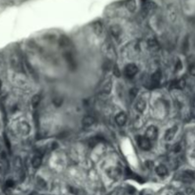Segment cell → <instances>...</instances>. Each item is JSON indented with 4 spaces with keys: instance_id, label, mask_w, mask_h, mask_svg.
I'll list each match as a JSON object with an SVG mask.
<instances>
[{
    "instance_id": "cell-1",
    "label": "cell",
    "mask_w": 195,
    "mask_h": 195,
    "mask_svg": "<svg viewBox=\"0 0 195 195\" xmlns=\"http://www.w3.org/2000/svg\"><path fill=\"white\" fill-rule=\"evenodd\" d=\"M138 72V66L134 63H129L125 67L124 73L128 78H132Z\"/></svg>"
},
{
    "instance_id": "cell-2",
    "label": "cell",
    "mask_w": 195,
    "mask_h": 195,
    "mask_svg": "<svg viewBox=\"0 0 195 195\" xmlns=\"http://www.w3.org/2000/svg\"><path fill=\"white\" fill-rule=\"evenodd\" d=\"M137 144L139 147L143 151H149L152 148V141L147 139L146 136H141L139 135L137 137Z\"/></svg>"
},
{
    "instance_id": "cell-3",
    "label": "cell",
    "mask_w": 195,
    "mask_h": 195,
    "mask_svg": "<svg viewBox=\"0 0 195 195\" xmlns=\"http://www.w3.org/2000/svg\"><path fill=\"white\" fill-rule=\"evenodd\" d=\"M145 136L151 141L156 140L157 136H158V129L155 126H149L146 130V135Z\"/></svg>"
},
{
    "instance_id": "cell-4",
    "label": "cell",
    "mask_w": 195,
    "mask_h": 195,
    "mask_svg": "<svg viewBox=\"0 0 195 195\" xmlns=\"http://www.w3.org/2000/svg\"><path fill=\"white\" fill-rule=\"evenodd\" d=\"M64 57H65V60H66V63H67L68 67L70 70H75V68H76V61H75V59H74L73 54L70 52H67L64 54Z\"/></svg>"
},
{
    "instance_id": "cell-5",
    "label": "cell",
    "mask_w": 195,
    "mask_h": 195,
    "mask_svg": "<svg viewBox=\"0 0 195 195\" xmlns=\"http://www.w3.org/2000/svg\"><path fill=\"white\" fill-rule=\"evenodd\" d=\"M178 130V127L177 126H174V127H171L170 129H169L166 132H165V140L167 142H170L171 140H173L175 134Z\"/></svg>"
},
{
    "instance_id": "cell-6",
    "label": "cell",
    "mask_w": 195,
    "mask_h": 195,
    "mask_svg": "<svg viewBox=\"0 0 195 195\" xmlns=\"http://www.w3.org/2000/svg\"><path fill=\"white\" fill-rule=\"evenodd\" d=\"M115 122L118 126L123 127L126 125L127 123V114L124 111L119 112L116 116H115Z\"/></svg>"
},
{
    "instance_id": "cell-7",
    "label": "cell",
    "mask_w": 195,
    "mask_h": 195,
    "mask_svg": "<svg viewBox=\"0 0 195 195\" xmlns=\"http://www.w3.org/2000/svg\"><path fill=\"white\" fill-rule=\"evenodd\" d=\"M146 107H147V102H146V100L143 97L138 98L137 101H136V103H135V109H136V111L142 113V112L145 111Z\"/></svg>"
},
{
    "instance_id": "cell-8",
    "label": "cell",
    "mask_w": 195,
    "mask_h": 195,
    "mask_svg": "<svg viewBox=\"0 0 195 195\" xmlns=\"http://www.w3.org/2000/svg\"><path fill=\"white\" fill-rule=\"evenodd\" d=\"M110 33H111L112 37L118 38L122 34V29H121V27H120L119 25H112L110 28Z\"/></svg>"
},
{
    "instance_id": "cell-9",
    "label": "cell",
    "mask_w": 195,
    "mask_h": 195,
    "mask_svg": "<svg viewBox=\"0 0 195 195\" xmlns=\"http://www.w3.org/2000/svg\"><path fill=\"white\" fill-rule=\"evenodd\" d=\"M96 122V120L93 116H91V115H87L85 116L83 119H82V125L84 127H91L93 125H94Z\"/></svg>"
},
{
    "instance_id": "cell-10",
    "label": "cell",
    "mask_w": 195,
    "mask_h": 195,
    "mask_svg": "<svg viewBox=\"0 0 195 195\" xmlns=\"http://www.w3.org/2000/svg\"><path fill=\"white\" fill-rule=\"evenodd\" d=\"M168 14H169V18L171 22L176 21V19H177V11H176L175 6L170 5L168 7Z\"/></svg>"
},
{
    "instance_id": "cell-11",
    "label": "cell",
    "mask_w": 195,
    "mask_h": 195,
    "mask_svg": "<svg viewBox=\"0 0 195 195\" xmlns=\"http://www.w3.org/2000/svg\"><path fill=\"white\" fill-rule=\"evenodd\" d=\"M160 80H161V71L159 70H157L152 75L151 82H152V87H157L160 83Z\"/></svg>"
},
{
    "instance_id": "cell-12",
    "label": "cell",
    "mask_w": 195,
    "mask_h": 195,
    "mask_svg": "<svg viewBox=\"0 0 195 195\" xmlns=\"http://www.w3.org/2000/svg\"><path fill=\"white\" fill-rule=\"evenodd\" d=\"M155 172L158 176H161V177H164L168 175L169 173V170H168V168L165 166V165H159L155 168Z\"/></svg>"
},
{
    "instance_id": "cell-13",
    "label": "cell",
    "mask_w": 195,
    "mask_h": 195,
    "mask_svg": "<svg viewBox=\"0 0 195 195\" xmlns=\"http://www.w3.org/2000/svg\"><path fill=\"white\" fill-rule=\"evenodd\" d=\"M11 64L12 66V68L14 70H21V62H20V60L17 56H11Z\"/></svg>"
},
{
    "instance_id": "cell-14",
    "label": "cell",
    "mask_w": 195,
    "mask_h": 195,
    "mask_svg": "<svg viewBox=\"0 0 195 195\" xmlns=\"http://www.w3.org/2000/svg\"><path fill=\"white\" fill-rule=\"evenodd\" d=\"M194 179H195L194 174L191 171L187 170V171H184V173L182 174V180L185 183H191Z\"/></svg>"
},
{
    "instance_id": "cell-15",
    "label": "cell",
    "mask_w": 195,
    "mask_h": 195,
    "mask_svg": "<svg viewBox=\"0 0 195 195\" xmlns=\"http://www.w3.org/2000/svg\"><path fill=\"white\" fill-rule=\"evenodd\" d=\"M18 130L21 134H28L31 130V128H29V124L26 122H20L18 124Z\"/></svg>"
},
{
    "instance_id": "cell-16",
    "label": "cell",
    "mask_w": 195,
    "mask_h": 195,
    "mask_svg": "<svg viewBox=\"0 0 195 195\" xmlns=\"http://www.w3.org/2000/svg\"><path fill=\"white\" fill-rule=\"evenodd\" d=\"M147 47H148V49L151 50V51L156 52V51L159 50V43L157 42L156 39H153V38L152 39H149L147 41Z\"/></svg>"
},
{
    "instance_id": "cell-17",
    "label": "cell",
    "mask_w": 195,
    "mask_h": 195,
    "mask_svg": "<svg viewBox=\"0 0 195 195\" xmlns=\"http://www.w3.org/2000/svg\"><path fill=\"white\" fill-rule=\"evenodd\" d=\"M93 32H94V34H96V35H98V36H100V35H102V34H103V25H102V23L101 22H95V23H93Z\"/></svg>"
},
{
    "instance_id": "cell-18",
    "label": "cell",
    "mask_w": 195,
    "mask_h": 195,
    "mask_svg": "<svg viewBox=\"0 0 195 195\" xmlns=\"http://www.w3.org/2000/svg\"><path fill=\"white\" fill-rule=\"evenodd\" d=\"M126 8L130 12H134L136 11L137 8V3L135 0H128L126 2Z\"/></svg>"
},
{
    "instance_id": "cell-19",
    "label": "cell",
    "mask_w": 195,
    "mask_h": 195,
    "mask_svg": "<svg viewBox=\"0 0 195 195\" xmlns=\"http://www.w3.org/2000/svg\"><path fill=\"white\" fill-rule=\"evenodd\" d=\"M187 83H186V80L185 78H180L178 80H176L174 83H173V88H177V89H184L185 87H186Z\"/></svg>"
},
{
    "instance_id": "cell-20",
    "label": "cell",
    "mask_w": 195,
    "mask_h": 195,
    "mask_svg": "<svg viewBox=\"0 0 195 195\" xmlns=\"http://www.w3.org/2000/svg\"><path fill=\"white\" fill-rule=\"evenodd\" d=\"M42 164V156L41 155H35L34 156L33 160H32V166L34 169H38Z\"/></svg>"
},
{
    "instance_id": "cell-21",
    "label": "cell",
    "mask_w": 195,
    "mask_h": 195,
    "mask_svg": "<svg viewBox=\"0 0 195 195\" xmlns=\"http://www.w3.org/2000/svg\"><path fill=\"white\" fill-rule=\"evenodd\" d=\"M111 89H112V83L111 80H109L107 83H105V85L103 86V88L102 91L105 94H110L111 93Z\"/></svg>"
},
{
    "instance_id": "cell-22",
    "label": "cell",
    "mask_w": 195,
    "mask_h": 195,
    "mask_svg": "<svg viewBox=\"0 0 195 195\" xmlns=\"http://www.w3.org/2000/svg\"><path fill=\"white\" fill-rule=\"evenodd\" d=\"M59 44H60V46L63 47V48L68 47L69 44H70V40L66 36H62V37H60V39H59Z\"/></svg>"
},
{
    "instance_id": "cell-23",
    "label": "cell",
    "mask_w": 195,
    "mask_h": 195,
    "mask_svg": "<svg viewBox=\"0 0 195 195\" xmlns=\"http://www.w3.org/2000/svg\"><path fill=\"white\" fill-rule=\"evenodd\" d=\"M189 49V41H188V38L186 37L185 40L183 41V45H182V51L184 53H187Z\"/></svg>"
},
{
    "instance_id": "cell-24",
    "label": "cell",
    "mask_w": 195,
    "mask_h": 195,
    "mask_svg": "<svg viewBox=\"0 0 195 195\" xmlns=\"http://www.w3.org/2000/svg\"><path fill=\"white\" fill-rule=\"evenodd\" d=\"M40 101H41V96H40L39 94L34 95V96L32 98V104H33V106H34V108L37 107L38 105H39V103H40Z\"/></svg>"
},
{
    "instance_id": "cell-25",
    "label": "cell",
    "mask_w": 195,
    "mask_h": 195,
    "mask_svg": "<svg viewBox=\"0 0 195 195\" xmlns=\"http://www.w3.org/2000/svg\"><path fill=\"white\" fill-rule=\"evenodd\" d=\"M52 103L55 107H61V105L63 104V98L61 97H54L52 99Z\"/></svg>"
},
{
    "instance_id": "cell-26",
    "label": "cell",
    "mask_w": 195,
    "mask_h": 195,
    "mask_svg": "<svg viewBox=\"0 0 195 195\" xmlns=\"http://www.w3.org/2000/svg\"><path fill=\"white\" fill-rule=\"evenodd\" d=\"M182 68H183V63L181 60L178 59L176 61V64H175V70H176V71H179L182 70Z\"/></svg>"
},
{
    "instance_id": "cell-27",
    "label": "cell",
    "mask_w": 195,
    "mask_h": 195,
    "mask_svg": "<svg viewBox=\"0 0 195 195\" xmlns=\"http://www.w3.org/2000/svg\"><path fill=\"white\" fill-rule=\"evenodd\" d=\"M112 71H113V74L116 77H120V75H121V72H120V70H119V69L116 65H114L112 67Z\"/></svg>"
},
{
    "instance_id": "cell-28",
    "label": "cell",
    "mask_w": 195,
    "mask_h": 195,
    "mask_svg": "<svg viewBox=\"0 0 195 195\" xmlns=\"http://www.w3.org/2000/svg\"><path fill=\"white\" fill-rule=\"evenodd\" d=\"M5 185H6V187L8 188H11L14 187V181H13V180H7Z\"/></svg>"
},
{
    "instance_id": "cell-29",
    "label": "cell",
    "mask_w": 195,
    "mask_h": 195,
    "mask_svg": "<svg viewBox=\"0 0 195 195\" xmlns=\"http://www.w3.org/2000/svg\"><path fill=\"white\" fill-rule=\"evenodd\" d=\"M188 70H189V73L191 74V75L195 76V64H190L189 68H188Z\"/></svg>"
},
{
    "instance_id": "cell-30",
    "label": "cell",
    "mask_w": 195,
    "mask_h": 195,
    "mask_svg": "<svg viewBox=\"0 0 195 195\" xmlns=\"http://www.w3.org/2000/svg\"><path fill=\"white\" fill-rule=\"evenodd\" d=\"M186 192L187 195H195V189L193 188H187Z\"/></svg>"
},
{
    "instance_id": "cell-31",
    "label": "cell",
    "mask_w": 195,
    "mask_h": 195,
    "mask_svg": "<svg viewBox=\"0 0 195 195\" xmlns=\"http://www.w3.org/2000/svg\"><path fill=\"white\" fill-rule=\"evenodd\" d=\"M173 152H176V153L181 152V145H180V143H177V144L174 146V147H173Z\"/></svg>"
},
{
    "instance_id": "cell-32",
    "label": "cell",
    "mask_w": 195,
    "mask_h": 195,
    "mask_svg": "<svg viewBox=\"0 0 195 195\" xmlns=\"http://www.w3.org/2000/svg\"><path fill=\"white\" fill-rule=\"evenodd\" d=\"M37 180L39 181V182H38V184H39V185H41V187H42V188H45V187H46V182H45L42 178L38 177V178H37Z\"/></svg>"
},
{
    "instance_id": "cell-33",
    "label": "cell",
    "mask_w": 195,
    "mask_h": 195,
    "mask_svg": "<svg viewBox=\"0 0 195 195\" xmlns=\"http://www.w3.org/2000/svg\"><path fill=\"white\" fill-rule=\"evenodd\" d=\"M146 165H147V167L148 169H152V166L153 165V163H152V161H149V162H147V163H146Z\"/></svg>"
},
{
    "instance_id": "cell-34",
    "label": "cell",
    "mask_w": 195,
    "mask_h": 195,
    "mask_svg": "<svg viewBox=\"0 0 195 195\" xmlns=\"http://www.w3.org/2000/svg\"><path fill=\"white\" fill-rule=\"evenodd\" d=\"M174 195H185V194H184L183 192H176Z\"/></svg>"
},
{
    "instance_id": "cell-35",
    "label": "cell",
    "mask_w": 195,
    "mask_h": 195,
    "mask_svg": "<svg viewBox=\"0 0 195 195\" xmlns=\"http://www.w3.org/2000/svg\"><path fill=\"white\" fill-rule=\"evenodd\" d=\"M192 155L195 156V145H194V147H193V151H192Z\"/></svg>"
},
{
    "instance_id": "cell-36",
    "label": "cell",
    "mask_w": 195,
    "mask_h": 195,
    "mask_svg": "<svg viewBox=\"0 0 195 195\" xmlns=\"http://www.w3.org/2000/svg\"><path fill=\"white\" fill-rule=\"evenodd\" d=\"M1 86H2V82H1V80H0V88H1Z\"/></svg>"
},
{
    "instance_id": "cell-37",
    "label": "cell",
    "mask_w": 195,
    "mask_h": 195,
    "mask_svg": "<svg viewBox=\"0 0 195 195\" xmlns=\"http://www.w3.org/2000/svg\"><path fill=\"white\" fill-rule=\"evenodd\" d=\"M148 195H151V194H148Z\"/></svg>"
}]
</instances>
